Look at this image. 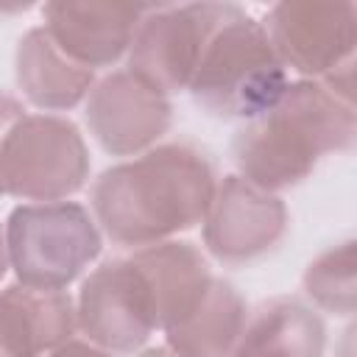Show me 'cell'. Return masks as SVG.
I'll use <instances>...</instances> for the list:
<instances>
[{"label": "cell", "instance_id": "obj_3", "mask_svg": "<svg viewBox=\"0 0 357 357\" xmlns=\"http://www.w3.org/2000/svg\"><path fill=\"white\" fill-rule=\"evenodd\" d=\"M287 84V70L268 42L262 22L234 6L212 33L187 89L209 114L248 123L262 114Z\"/></svg>", "mask_w": 357, "mask_h": 357}, {"label": "cell", "instance_id": "obj_14", "mask_svg": "<svg viewBox=\"0 0 357 357\" xmlns=\"http://www.w3.org/2000/svg\"><path fill=\"white\" fill-rule=\"evenodd\" d=\"M17 84L33 106L45 112H64L89 95L95 73L61 53L45 28H33L17 47Z\"/></svg>", "mask_w": 357, "mask_h": 357}, {"label": "cell", "instance_id": "obj_2", "mask_svg": "<svg viewBox=\"0 0 357 357\" xmlns=\"http://www.w3.org/2000/svg\"><path fill=\"white\" fill-rule=\"evenodd\" d=\"M354 139V106L321 81H296L234 137L240 178L276 192L304 181L326 153Z\"/></svg>", "mask_w": 357, "mask_h": 357}, {"label": "cell", "instance_id": "obj_7", "mask_svg": "<svg viewBox=\"0 0 357 357\" xmlns=\"http://www.w3.org/2000/svg\"><path fill=\"white\" fill-rule=\"evenodd\" d=\"M75 321L86 343L103 351H134L156 329L159 312L151 282L137 257L95 268L75 298Z\"/></svg>", "mask_w": 357, "mask_h": 357}, {"label": "cell", "instance_id": "obj_4", "mask_svg": "<svg viewBox=\"0 0 357 357\" xmlns=\"http://www.w3.org/2000/svg\"><path fill=\"white\" fill-rule=\"evenodd\" d=\"M3 231L17 284L33 290H67L89 271L103 243L95 218L73 201L22 204Z\"/></svg>", "mask_w": 357, "mask_h": 357}, {"label": "cell", "instance_id": "obj_13", "mask_svg": "<svg viewBox=\"0 0 357 357\" xmlns=\"http://www.w3.org/2000/svg\"><path fill=\"white\" fill-rule=\"evenodd\" d=\"M134 257L151 282L162 332L178 326L215 282L204 254L190 243L167 240L139 248L134 251Z\"/></svg>", "mask_w": 357, "mask_h": 357}, {"label": "cell", "instance_id": "obj_12", "mask_svg": "<svg viewBox=\"0 0 357 357\" xmlns=\"http://www.w3.org/2000/svg\"><path fill=\"white\" fill-rule=\"evenodd\" d=\"M75 329V301L67 290H0V357H45L73 340Z\"/></svg>", "mask_w": 357, "mask_h": 357}, {"label": "cell", "instance_id": "obj_18", "mask_svg": "<svg viewBox=\"0 0 357 357\" xmlns=\"http://www.w3.org/2000/svg\"><path fill=\"white\" fill-rule=\"evenodd\" d=\"M22 114H25V109H22L20 100H14V98H8V95H0V151H3V142H6V137H8V131H11V126H14Z\"/></svg>", "mask_w": 357, "mask_h": 357}, {"label": "cell", "instance_id": "obj_21", "mask_svg": "<svg viewBox=\"0 0 357 357\" xmlns=\"http://www.w3.org/2000/svg\"><path fill=\"white\" fill-rule=\"evenodd\" d=\"M8 271V251H6V231L0 229V279L6 276Z\"/></svg>", "mask_w": 357, "mask_h": 357}, {"label": "cell", "instance_id": "obj_15", "mask_svg": "<svg viewBox=\"0 0 357 357\" xmlns=\"http://www.w3.org/2000/svg\"><path fill=\"white\" fill-rule=\"evenodd\" d=\"M324 346V324L310 307L293 298H273L245 315L229 357H321Z\"/></svg>", "mask_w": 357, "mask_h": 357}, {"label": "cell", "instance_id": "obj_6", "mask_svg": "<svg viewBox=\"0 0 357 357\" xmlns=\"http://www.w3.org/2000/svg\"><path fill=\"white\" fill-rule=\"evenodd\" d=\"M231 8L229 3L148 8L128 47V73L162 95L187 89L212 33Z\"/></svg>", "mask_w": 357, "mask_h": 357}, {"label": "cell", "instance_id": "obj_10", "mask_svg": "<svg viewBox=\"0 0 357 357\" xmlns=\"http://www.w3.org/2000/svg\"><path fill=\"white\" fill-rule=\"evenodd\" d=\"M86 126L114 156H139L170 126V100L159 89L120 70L92 84L86 95Z\"/></svg>", "mask_w": 357, "mask_h": 357}, {"label": "cell", "instance_id": "obj_20", "mask_svg": "<svg viewBox=\"0 0 357 357\" xmlns=\"http://www.w3.org/2000/svg\"><path fill=\"white\" fill-rule=\"evenodd\" d=\"M137 357H184V354H178L173 346H153V349H145V351H139Z\"/></svg>", "mask_w": 357, "mask_h": 357}, {"label": "cell", "instance_id": "obj_9", "mask_svg": "<svg viewBox=\"0 0 357 357\" xmlns=\"http://www.w3.org/2000/svg\"><path fill=\"white\" fill-rule=\"evenodd\" d=\"M284 229L287 209L273 192L240 176H226L204 218V243L220 262L240 265L268 254Z\"/></svg>", "mask_w": 357, "mask_h": 357}, {"label": "cell", "instance_id": "obj_5", "mask_svg": "<svg viewBox=\"0 0 357 357\" xmlns=\"http://www.w3.org/2000/svg\"><path fill=\"white\" fill-rule=\"evenodd\" d=\"M86 173L81 131L56 114H22L0 151V195L31 204L67 201L86 184Z\"/></svg>", "mask_w": 357, "mask_h": 357}, {"label": "cell", "instance_id": "obj_16", "mask_svg": "<svg viewBox=\"0 0 357 357\" xmlns=\"http://www.w3.org/2000/svg\"><path fill=\"white\" fill-rule=\"evenodd\" d=\"M245 315L248 310L240 293L229 282L215 279L198 307L178 326L167 329L165 337L167 346L184 357H229L243 332Z\"/></svg>", "mask_w": 357, "mask_h": 357}, {"label": "cell", "instance_id": "obj_1", "mask_svg": "<svg viewBox=\"0 0 357 357\" xmlns=\"http://www.w3.org/2000/svg\"><path fill=\"white\" fill-rule=\"evenodd\" d=\"M215 173L190 145H159L109 167L92 187L98 229L126 248H148L204 223Z\"/></svg>", "mask_w": 357, "mask_h": 357}, {"label": "cell", "instance_id": "obj_19", "mask_svg": "<svg viewBox=\"0 0 357 357\" xmlns=\"http://www.w3.org/2000/svg\"><path fill=\"white\" fill-rule=\"evenodd\" d=\"M45 357H112V354H109V351H103V349H98V346H92V343L67 340L64 346L53 349V351H50V354H45Z\"/></svg>", "mask_w": 357, "mask_h": 357}, {"label": "cell", "instance_id": "obj_17", "mask_svg": "<svg viewBox=\"0 0 357 357\" xmlns=\"http://www.w3.org/2000/svg\"><path fill=\"white\" fill-rule=\"evenodd\" d=\"M304 287L318 307L335 315H351L354 310V243H340L337 248H329L315 262H310L304 273Z\"/></svg>", "mask_w": 357, "mask_h": 357}, {"label": "cell", "instance_id": "obj_11", "mask_svg": "<svg viewBox=\"0 0 357 357\" xmlns=\"http://www.w3.org/2000/svg\"><path fill=\"white\" fill-rule=\"evenodd\" d=\"M145 14L148 6L131 3H47L42 8V28L61 53L95 73L128 56V47Z\"/></svg>", "mask_w": 357, "mask_h": 357}, {"label": "cell", "instance_id": "obj_8", "mask_svg": "<svg viewBox=\"0 0 357 357\" xmlns=\"http://www.w3.org/2000/svg\"><path fill=\"white\" fill-rule=\"evenodd\" d=\"M284 70L304 81L326 78L351 64L357 39V8L351 3H279L262 22Z\"/></svg>", "mask_w": 357, "mask_h": 357}]
</instances>
